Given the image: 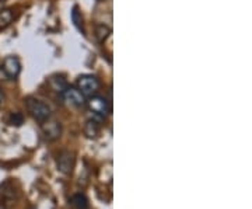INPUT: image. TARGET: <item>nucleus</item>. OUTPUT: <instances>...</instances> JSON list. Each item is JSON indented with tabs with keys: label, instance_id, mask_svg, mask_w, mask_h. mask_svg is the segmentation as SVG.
Masks as SVG:
<instances>
[{
	"label": "nucleus",
	"instance_id": "obj_9",
	"mask_svg": "<svg viewBox=\"0 0 252 209\" xmlns=\"http://www.w3.org/2000/svg\"><path fill=\"white\" fill-rule=\"evenodd\" d=\"M49 87L54 91L61 94V93L67 87V82L63 79L62 76H52V77L49 79Z\"/></svg>",
	"mask_w": 252,
	"mask_h": 209
},
{
	"label": "nucleus",
	"instance_id": "obj_7",
	"mask_svg": "<svg viewBox=\"0 0 252 209\" xmlns=\"http://www.w3.org/2000/svg\"><path fill=\"white\" fill-rule=\"evenodd\" d=\"M74 163H76V157H74L73 152L64 150L58 156V170L61 173L66 174V175L72 173L73 169H74Z\"/></svg>",
	"mask_w": 252,
	"mask_h": 209
},
{
	"label": "nucleus",
	"instance_id": "obj_12",
	"mask_svg": "<svg viewBox=\"0 0 252 209\" xmlns=\"http://www.w3.org/2000/svg\"><path fill=\"white\" fill-rule=\"evenodd\" d=\"M70 204L76 209H87V207H89V200L83 194H76L72 200H70Z\"/></svg>",
	"mask_w": 252,
	"mask_h": 209
},
{
	"label": "nucleus",
	"instance_id": "obj_5",
	"mask_svg": "<svg viewBox=\"0 0 252 209\" xmlns=\"http://www.w3.org/2000/svg\"><path fill=\"white\" fill-rule=\"evenodd\" d=\"M1 70L6 74V77L9 80H16L20 73H21V62L18 59L17 56L14 55H10V56H6L3 64H1Z\"/></svg>",
	"mask_w": 252,
	"mask_h": 209
},
{
	"label": "nucleus",
	"instance_id": "obj_13",
	"mask_svg": "<svg viewBox=\"0 0 252 209\" xmlns=\"http://www.w3.org/2000/svg\"><path fill=\"white\" fill-rule=\"evenodd\" d=\"M111 34V28L108 26H104V24H99L95 28V36H97V39H98L99 42H104L107 38Z\"/></svg>",
	"mask_w": 252,
	"mask_h": 209
},
{
	"label": "nucleus",
	"instance_id": "obj_15",
	"mask_svg": "<svg viewBox=\"0 0 252 209\" xmlns=\"http://www.w3.org/2000/svg\"><path fill=\"white\" fill-rule=\"evenodd\" d=\"M3 100H4V96H3V93L0 90V107H1V104H3Z\"/></svg>",
	"mask_w": 252,
	"mask_h": 209
},
{
	"label": "nucleus",
	"instance_id": "obj_1",
	"mask_svg": "<svg viewBox=\"0 0 252 209\" xmlns=\"http://www.w3.org/2000/svg\"><path fill=\"white\" fill-rule=\"evenodd\" d=\"M24 101H26V107H27V111L30 112V115L35 121L42 124V122H45L46 119L51 118L52 109H51V107L46 103L38 100L35 97H27Z\"/></svg>",
	"mask_w": 252,
	"mask_h": 209
},
{
	"label": "nucleus",
	"instance_id": "obj_3",
	"mask_svg": "<svg viewBox=\"0 0 252 209\" xmlns=\"http://www.w3.org/2000/svg\"><path fill=\"white\" fill-rule=\"evenodd\" d=\"M101 83L94 74H81L77 77V89L81 91L84 97H91L97 94Z\"/></svg>",
	"mask_w": 252,
	"mask_h": 209
},
{
	"label": "nucleus",
	"instance_id": "obj_8",
	"mask_svg": "<svg viewBox=\"0 0 252 209\" xmlns=\"http://www.w3.org/2000/svg\"><path fill=\"white\" fill-rule=\"evenodd\" d=\"M99 119L97 118H90L87 122H86V125H84V135L87 138H90V139H95V138L98 137L99 132H101V125H99Z\"/></svg>",
	"mask_w": 252,
	"mask_h": 209
},
{
	"label": "nucleus",
	"instance_id": "obj_11",
	"mask_svg": "<svg viewBox=\"0 0 252 209\" xmlns=\"http://www.w3.org/2000/svg\"><path fill=\"white\" fill-rule=\"evenodd\" d=\"M70 18H72L74 27L77 28L79 31H81V33H84V28H83V26H84V24H83V16H81V11H79V7H77V6H74L72 9Z\"/></svg>",
	"mask_w": 252,
	"mask_h": 209
},
{
	"label": "nucleus",
	"instance_id": "obj_2",
	"mask_svg": "<svg viewBox=\"0 0 252 209\" xmlns=\"http://www.w3.org/2000/svg\"><path fill=\"white\" fill-rule=\"evenodd\" d=\"M87 107L93 112L94 117H98L101 119H105V117L111 112V105H109V101L102 97V96H98V94H94L89 97V100L86 101Z\"/></svg>",
	"mask_w": 252,
	"mask_h": 209
},
{
	"label": "nucleus",
	"instance_id": "obj_4",
	"mask_svg": "<svg viewBox=\"0 0 252 209\" xmlns=\"http://www.w3.org/2000/svg\"><path fill=\"white\" fill-rule=\"evenodd\" d=\"M64 104H67L69 107H73V108H80V107H84L86 105V97L81 94V91L76 87H70L67 86L64 90L61 93Z\"/></svg>",
	"mask_w": 252,
	"mask_h": 209
},
{
	"label": "nucleus",
	"instance_id": "obj_10",
	"mask_svg": "<svg viewBox=\"0 0 252 209\" xmlns=\"http://www.w3.org/2000/svg\"><path fill=\"white\" fill-rule=\"evenodd\" d=\"M13 10L11 9H1L0 10V30H4L7 28L13 23Z\"/></svg>",
	"mask_w": 252,
	"mask_h": 209
},
{
	"label": "nucleus",
	"instance_id": "obj_14",
	"mask_svg": "<svg viewBox=\"0 0 252 209\" xmlns=\"http://www.w3.org/2000/svg\"><path fill=\"white\" fill-rule=\"evenodd\" d=\"M23 122H24V117H23V114H21V112H13V114L10 115V118H9L10 125L20 127Z\"/></svg>",
	"mask_w": 252,
	"mask_h": 209
},
{
	"label": "nucleus",
	"instance_id": "obj_6",
	"mask_svg": "<svg viewBox=\"0 0 252 209\" xmlns=\"http://www.w3.org/2000/svg\"><path fill=\"white\" fill-rule=\"evenodd\" d=\"M41 131H42V135L45 137L46 140L52 142V140L59 139L62 135V125L58 121L46 119L45 122H42V125H41Z\"/></svg>",
	"mask_w": 252,
	"mask_h": 209
}]
</instances>
